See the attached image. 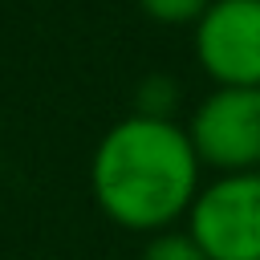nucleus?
<instances>
[{"mask_svg": "<svg viewBox=\"0 0 260 260\" xmlns=\"http://www.w3.org/2000/svg\"><path fill=\"white\" fill-rule=\"evenodd\" d=\"M191 41L215 85H260V0H211L191 24Z\"/></svg>", "mask_w": 260, "mask_h": 260, "instance_id": "20e7f679", "label": "nucleus"}, {"mask_svg": "<svg viewBox=\"0 0 260 260\" xmlns=\"http://www.w3.org/2000/svg\"><path fill=\"white\" fill-rule=\"evenodd\" d=\"M183 130L199 167L215 175L260 171V85H211Z\"/></svg>", "mask_w": 260, "mask_h": 260, "instance_id": "7ed1b4c3", "label": "nucleus"}, {"mask_svg": "<svg viewBox=\"0 0 260 260\" xmlns=\"http://www.w3.org/2000/svg\"><path fill=\"white\" fill-rule=\"evenodd\" d=\"M207 4H211V0H138V8H142L154 24H167V28L195 24Z\"/></svg>", "mask_w": 260, "mask_h": 260, "instance_id": "0eeeda50", "label": "nucleus"}, {"mask_svg": "<svg viewBox=\"0 0 260 260\" xmlns=\"http://www.w3.org/2000/svg\"><path fill=\"white\" fill-rule=\"evenodd\" d=\"M183 219L207 260H260V171L199 183Z\"/></svg>", "mask_w": 260, "mask_h": 260, "instance_id": "f03ea898", "label": "nucleus"}, {"mask_svg": "<svg viewBox=\"0 0 260 260\" xmlns=\"http://www.w3.org/2000/svg\"><path fill=\"white\" fill-rule=\"evenodd\" d=\"M138 260H207L203 248L191 240L187 228H162L154 232L146 244H142V256Z\"/></svg>", "mask_w": 260, "mask_h": 260, "instance_id": "39448f33", "label": "nucleus"}, {"mask_svg": "<svg viewBox=\"0 0 260 260\" xmlns=\"http://www.w3.org/2000/svg\"><path fill=\"white\" fill-rule=\"evenodd\" d=\"M175 106H179V85H175L167 73L142 77L134 114H146V118H175Z\"/></svg>", "mask_w": 260, "mask_h": 260, "instance_id": "423d86ee", "label": "nucleus"}, {"mask_svg": "<svg viewBox=\"0 0 260 260\" xmlns=\"http://www.w3.org/2000/svg\"><path fill=\"white\" fill-rule=\"evenodd\" d=\"M199 175L195 146L175 118L126 114L102 134L89 158V187L102 215L142 236L175 228L187 215L203 183Z\"/></svg>", "mask_w": 260, "mask_h": 260, "instance_id": "f257e3e1", "label": "nucleus"}]
</instances>
